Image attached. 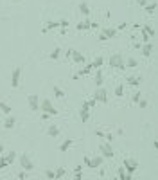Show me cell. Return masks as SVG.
Returning <instances> with one entry per match:
<instances>
[{"mask_svg": "<svg viewBox=\"0 0 158 180\" xmlns=\"http://www.w3.org/2000/svg\"><path fill=\"white\" fill-rule=\"evenodd\" d=\"M99 153H101L102 158H113L115 157V151H113V148H112L110 142H102L99 146Z\"/></svg>", "mask_w": 158, "mask_h": 180, "instance_id": "6da1fadb", "label": "cell"}, {"mask_svg": "<svg viewBox=\"0 0 158 180\" xmlns=\"http://www.w3.org/2000/svg\"><path fill=\"white\" fill-rule=\"evenodd\" d=\"M110 65H112V69H117V70H124L126 69V63H124V58L120 54H113L110 58Z\"/></svg>", "mask_w": 158, "mask_h": 180, "instance_id": "7a4b0ae2", "label": "cell"}, {"mask_svg": "<svg viewBox=\"0 0 158 180\" xmlns=\"http://www.w3.org/2000/svg\"><path fill=\"white\" fill-rule=\"evenodd\" d=\"M40 108H42V112H47L49 115H58V110H56V106L52 104L50 99H43L42 104H40Z\"/></svg>", "mask_w": 158, "mask_h": 180, "instance_id": "3957f363", "label": "cell"}, {"mask_svg": "<svg viewBox=\"0 0 158 180\" xmlns=\"http://www.w3.org/2000/svg\"><path fill=\"white\" fill-rule=\"evenodd\" d=\"M122 168L126 169V173L133 175V173L139 169V162H136L135 158H124V162H122Z\"/></svg>", "mask_w": 158, "mask_h": 180, "instance_id": "277c9868", "label": "cell"}, {"mask_svg": "<svg viewBox=\"0 0 158 180\" xmlns=\"http://www.w3.org/2000/svg\"><path fill=\"white\" fill-rule=\"evenodd\" d=\"M20 166H22L24 171H31V169H34V162L31 160V157L27 155V153H22V155H20Z\"/></svg>", "mask_w": 158, "mask_h": 180, "instance_id": "5b68a950", "label": "cell"}, {"mask_svg": "<svg viewBox=\"0 0 158 180\" xmlns=\"http://www.w3.org/2000/svg\"><path fill=\"white\" fill-rule=\"evenodd\" d=\"M67 58H68V59L72 58L75 63H85V54H81L79 51H68V52H67Z\"/></svg>", "mask_w": 158, "mask_h": 180, "instance_id": "8992f818", "label": "cell"}, {"mask_svg": "<svg viewBox=\"0 0 158 180\" xmlns=\"http://www.w3.org/2000/svg\"><path fill=\"white\" fill-rule=\"evenodd\" d=\"M93 99L95 101H99V103H108V94H106V90L102 88V86H99L97 88V92H95V96H93Z\"/></svg>", "mask_w": 158, "mask_h": 180, "instance_id": "52a82bcc", "label": "cell"}, {"mask_svg": "<svg viewBox=\"0 0 158 180\" xmlns=\"http://www.w3.org/2000/svg\"><path fill=\"white\" fill-rule=\"evenodd\" d=\"M27 103H29V108H31L32 112H38V110H40V99H38L36 94H32V96L27 97Z\"/></svg>", "mask_w": 158, "mask_h": 180, "instance_id": "ba28073f", "label": "cell"}, {"mask_svg": "<svg viewBox=\"0 0 158 180\" xmlns=\"http://www.w3.org/2000/svg\"><path fill=\"white\" fill-rule=\"evenodd\" d=\"M20 76H22V67H16L15 72H13V78H11V86L13 88H16L20 85Z\"/></svg>", "mask_w": 158, "mask_h": 180, "instance_id": "9c48e42d", "label": "cell"}, {"mask_svg": "<svg viewBox=\"0 0 158 180\" xmlns=\"http://www.w3.org/2000/svg\"><path fill=\"white\" fill-rule=\"evenodd\" d=\"M79 117H81V121H83V123H86L88 119H90V106H88L86 103L83 104V108H81V112H79Z\"/></svg>", "mask_w": 158, "mask_h": 180, "instance_id": "30bf717a", "label": "cell"}, {"mask_svg": "<svg viewBox=\"0 0 158 180\" xmlns=\"http://www.w3.org/2000/svg\"><path fill=\"white\" fill-rule=\"evenodd\" d=\"M15 124H16V119H15V115H5V121H4V128L5 130H13L15 128Z\"/></svg>", "mask_w": 158, "mask_h": 180, "instance_id": "8fae6325", "label": "cell"}, {"mask_svg": "<svg viewBox=\"0 0 158 180\" xmlns=\"http://www.w3.org/2000/svg\"><path fill=\"white\" fill-rule=\"evenodd\" d=\"M102 160H104V158H102L101 155H95L93 158H90V166H88V168H90V169H97L99 166L102 164Z\"/></svg>", "mask_w": 158, "mask_h": 180, "instance_id": "7c38bea8", "label": "cell"}, {"mask_svg": "<svg viewBox=\"0 0 158 180\" xmlns=\"http://www.w3.org/2000/svg\"><path fill=\"white\" fill-rule=\"evenodd\" d=\"M47 135L52 137V139H56V137L59 135V128H58L56 124H50V126H49V130H47Z\"/></svg>", "mask_w": 158, "mask_h": 180, "instance_id": "4fadbf2b", "label": "cell"}, {"mask_svg": "<svg viewBox=\"0 0 158 180\" xmlns=\"http://www.w3.org/2000/svg\"><path fill=\"white\" fill-rule=\"evenodd\" d=\"M0 112H2L4 115H11L13 114V108L7 104V103H4V101H0Z\"/></svg>", "mask_w": 158, "mask_h": 180, "instance_id": "5bb4252c", "label": "cell"}, {"mask_svg": "<svg viewBox=\"0 0 158 180\" xmlns=\"http://www.w3.org/2000/svg\"><path fill=\"white\" fill-rule=\"evenodd\" d=\"M72 144H74V141H72V139H67V141H63V142L59 144V151H61V153L68 151V148H70Z\"/></svg>", "mask_w": 158, "mask_h": 180, "instance_id": "9a60e30c", "label": "cell"}, {"mask_svg": "<svg viewBox=\"0 0 158 180\" xmlns=\"http://www.w3.org/2000/svg\"><path fill=\"white\" fill-rule=\"evenodd\" d=\"M117 171H119V178H117V180H131V175H129V173H126L124 168H119Z\"/></svg>", "mask_w": 158, "mask_h": 180, "instance_id": "2e32d148", "label": "cell"}, {"mask_svg": "<svg viewBox=\"0 0 158 180\" xmlns=\"http://www.w3.org/2000/svg\"><path fill=\"white\" fill-rule=\"evenodd\" d=\"M79 13H81V15H85V16H88V15H90V5H88L86 2H81L79 4Z\"/></svg>", "mask_w": 158, "mask_h": 180, "instance_id": "e0dca14e", "label": "cell"}, {"mask_svg": "<svg viewBox=\"0 0 158 180\" xmlns=\"http://www.w3.org/2000/svg\"><path fill=\"white\" fill-rule=\"evenodd\" d=\"M140 81H142V78H139V76H129V78L126 79V83H128V85H133V86L140 85Z\"/></svg>", "mask_w": 158, "mask_h": 180, "instance_id": "ac0fdd59", "label": "cell"}, {"mask_svg": "<svg viewBox=\"0 0 158 180\" xmlns=\"http://www.w3.org/2000/svg\"><path fill=\"white\" fill-rule=\"evenodd\" d=\"M67 175V168H58L56 171H54V180H59V178H63Z\"/></svg>", "mask_w": 158, "mask_h": 180, "instance_id": "d6986e66", "label": "cell"}, {"mask_svg": "<svg viewBox=\"0 0 158 180\" xmlns=\"http://www.w3.org/2000/svg\"><path fill=\"white\" fill-rule=\"evenodd\" d=\"M102 34H104L108 40H112V38L117 34V29H112V27H110V29H104V31H102Z\"/></svg>", "mask_w": 158, "mask_h": 180, "instance_id": "ffe728a7", "label": "cell"}, {"mask_svg": "<svg viewBox=\"0 0 158 180\" xmlns=\"http://www.w3.org/2000/svg\"><path fill=\"white\" fill-rule=\"evenodd\" d=\"M151 52H153V45H151V43H146V45L142 47V54H144V56H151Z\"/></svg>", "mask_w": 158, "mask_h": 180, "instance_id": "44dd1931", "label": "cell"}, {"mask_svg": "<svg viewBox=\"0 0 158 180\" xmlns=\"http://www.w3.org/2000/svg\"><path fill=\"white\" fill-rule=\"evenodd\" d=\"M4 158L7 160V164H13V162H15V158H16V153L15 151H9L7 155H4Z\"/></svg>", "mask_w": 158, "mask_h": 180, "instance_id": "7402d4cb", "label": "cell"}, {"mask_svg": "<svg viewBox=\"0 0 158 180\" xmlns=\"http://www.w3.org/2000/svg\"><path fill=\"white\" fill-rule=\"evenodd\" d=\"M92 69H93V67H92V63H90V65H86V67H85V69H81V70L77 72V76H79V78H81V76H86V74H88V72H90V70H92Z\"/></svg>", "mask_w": 158, "mask_h": 180, "instance_id": "603a6c76", "label": "cell"}, {"mask_svg": "<svg viewBox=\"0 0 158 180\" xmlns=\"http://www.w3.org/2000/svg\"><path fill=\"white\" fill-rule=\"evenodd\" d=\"M90 24H92V22H88V20H85V22H79V24H77V31L90 29Z\"/></svg>", "mask_w": 158, "mask_h": 180, "instance_id": "cb8c5ba5", "label": "cell"}, {"mask_svg": "<svg viewBox=\"0 0 158 180\" xmlns=\"http://www.w3.org/2000/svg\"><path fill=\"white\" fill-rule=\"evenodd\" d=\"M144 31H146L147 32V34H149V38H155V34H156V31L153 29V27H151V25H144V27H142Z\"/></svg>", "mask_w": 158, "mask_h": 180, "instance_id": "d4e9b609", "label": "cell"}, {"mask_svg": "<svg viewBox=\"0 0 158 180\" xmlns=\"http://www.w3.org/2000/svg\"><path fill=\"white\" fill-rule=\"evenodd\" d=\"M102 63H104V59H102V58L99 56V58H95V61L92 63V67H93V69H101V67H102Z\"/></svg>", "mask_w": 158, "mask_h": 180, "instance_id": "484cf974", "label": "cell"}, {"mask_svg": "<svg viewBox=\"0 0 158 180\" xmlns=\"http://www.w3.org/2000/svg\"><path fill=\"white\" fill-rule=\"evenodd\" d=\"M115 96H117V97H122V96H124V85H117Z\"/></svg>", "mask_w": 158, "mask_h": 180, "instance_id": "4316f807", "label": "cell"}, {"mask_svg": "<svg viewBox=\"0 0 158 180\" xmlns=\"http://www.w3.org/2000/svg\"><path fill=\"white\" fill-rule=\"evenodd\" d=\"M95 83H97V86H102V72H101V69L97 70V74H95Z\"/></svg>", "mask_w": 158, "mask_h": 180, "instance_id": "83f0119b", "label": "cell"}, {"mask_svg": "<svg viewBox=\"0 0 158 180\" xmlns=\"http://www.w3.org/2000/svg\"><path fill=\"white\" fill-rule=\"evenodd\" d=\"M59 54H61V49H59V47H56V49H54V51L50 52V59H58V58H59Z\"/></svg>", "mask_w": 158, "mask_h": 180, "instance_id": "f1b7e54d", "label": "cell"}, {"mask_svg": "<svg viewBox=\"0 0 158 180\" xmlns=\"http://www.w3.org/2000/svg\"><path fill=\"white\" fill-rule=\"evenodd\" d=\"M7 160H5V158H4V153H2V155H0V169H4V168H7Z\"/></svg>", "mask_w": 158, "mask_h": 180, "instance_id": "f546056e", "label": "cell"}, {"mask_svg": "<svg viewBox=\"0 0 158 180\" xmlns=\"http://www.w3.org/2000/svg\"><path fill=\"white\" fill-rule=\"evenodd\" d=\"M54 94H56L58 97H65V92L59 88V86H54Z\"/></svg>", "mask_w": 158, "mask_h": 180, "instance_id": "4dcf8cb0", "label": "cell"}, {"mask_svg": "<svg viewBox=\"0 0 158 180\" xmlns=\"http://www.w3.org/2000/svg\"><path fill=\"white\" fill-rule=\"evenodd\" d=\"M155 9H156V4H149V5H146V11L149 13V15H153Z\"/></svg>", "mask_w": 158, "mask_h": 180, "instance_id": "1f68e13d", "label": "cell"}, {"mask_svg": "<svg viewBox=\"0 0 158 180\" xmlns=\"http://www.w3.org/2000/svg\"><path fill=\"white\" fill-rule=\"evenodd\" d=\"M45 177L49 180H54V169H45Z\"/></svg>", "mask_w": 158, "mask_h": 180, "instance_id": "d6a6232c", "label": "cell"}, {"mask_svg": "<svg viewBox=\"0 0 158 180\" xmlns=\"http://www.w3.org/2000/svg\"><path fill=\"white\" fill-rule=\"evenodd\" d=\"M140 97H142V94H140V92H135L131 99H133V103H139V101H140Z\"/></svg>", "mask_w": 158, "mask_h": 180, "instance_id": "836d02e7", "label": "cell"}, {"mask_svg": "<svg viewBox=\"0 0 158 180\" xmlns=\"http://www.w3.org/2000/svg\"><path fill=\"white\" fill-rule=\"evenodd\" d=\"M126 63H128V67H136V59L135 58H128Z\"/></svg>", "mask_w": 158, "mask_h": 180, "instance_id": "e575fe53", "label": "cell"}, {"mask_svg": "<svg viewBox=\"0 0 158 180\" xmlns=\"http://www.w3.org/2000/svg\"><path fill=\"white\" fill-rule=\"evenodd\" d=\"M142 40H144V42H149V40H151V38H149V34H147V32L144 31V29H142Z\"/></svg>", "mask_w": 158, "mask_h": 180, "instance_id": "d590c367", "label": "cell"}, {"mask_svg": "<svg viewBox=\"0 0 158 180\" xmlns=\"http://www.w3.org/2000/svg\"><path fill=\"white\" fill-rule=\"evenodd\" d=\"M104 139H106V142H112L113 141V135H112V133H104Z\"/></svg>", "mask_w": 158, "mask_h": 180, "instance_id": "8d00e7d4", "label": "cell"}, {"mask_svg": "<svg viewBox=\"0 0 158 180\" xmlns=\"http://www.w3.org/2000/svg\"><path fill=\"white\" fill-rule=\"evenodd\" d=\"M83 162H85V166L88 168V166H90V157H88V155H85V157H83Z\"/></svg>", "mask_w": 158, "mask_h": 180, "instance_id": "74e56055", "label": "cell"}, {"mask_svg": "<svg viewBox=\"0 0 158 180\" xmlns=\"http://www.w3.org/2000/svg\"><path fill=\"white\" fill-rule=\"evenodd\" d=\"M59 27H68V22H67V20H59Z\"/></svg>", "mask_w": 158, "mask_h": 180, "instance_id": "f35d334b", "label": "cell"}, {"mask_svg": "<svg viewBox=\"0 0 158 180\" xmlns=\"http://www.w3.org/2000/svg\"><path fill=\"white\" fill-rule=\"evenodd\" d=\"M139 104H140V108H146V106H147V101H146V99H140Z\"/></svg>", "mask_w": 158, "mask_h": 180, "instance_id": "ab89813d", "label": "cell"}, {"mask_svg": "<svg viewBox=\"0 0 158 180\" xmlns=\"http://www.w3.org/2000/svg\"><path fill=\"white\" fill-rule=\"evenodd\" d=\"M95 103H97V101H95V99H88V101H86V104L90 106V108H92V106H95Z\"/></svg>", "mask_w": 158, "mask_h": 180, "instance_id": "60d3db41", "label": "cell"}, {"mask_svg": "<svg viewBox=\"0 0 158 180\" xmlns=\"http://www.w3.org/2000/svg\"><path fill=\"white\" fill-rule=\"evenodd\" d=\"M74 178L75 180H83V173H74Z\"/></svg>", "mask_w": 158, "mask_h": 180, "instance_id": "b9f144b4", "label": "cell"}, {"mask_svg": "<svg viewBox=\"0 0 158 180\" xmlns=\"http://www.w3.org/2000/svg\"><path fill=\"white\" fill-rule=\"evenodd\" d=\"M95 135L101 137V139H104V131H101V130H95Z\"/></svg>", "mask_w": 158, "mask_h": 180, "instance_id": "7bdbcfd3", "label": "cell"}, {"mask_svg": "<svg viewBox=\"0 0 158 180\" xmlns=\"http://www.w3.org/2000/svg\"><path fill=\"white\" fill-rule=\"evenodd\" d=\"M74 173H83V166H75V168H74Z\"/></svg>", "mask_w": 158, "mask_h": 180, "instance_id": "ee69618b", "label": "cell"}, {"mask_svg": "<svg viewBox=\"0 0 158 180\" xmlns=\"http://www.w3.org/2000/svg\"><path fill=\"white\" fill-rule=\"evenodd\" d=\"M25 177H27V171H22V173H18V178H20V180H24Z\"/></svg>", "mask_w": 158, "mask_h": 180, "instance_id": "f6af8a7d", "label": "cell"}, {"mask_svg": "<svg viewBox=\"0 0 158 180\" xmlns=\"http://www.w3.org/2000/svg\"><path fill=\"white\" fill-rule=\"evenodd\" d=\"M99 40H101V42H106L108 38H106V36H104V34H102V32H101V34H99Z\"/></svg>", "mask_w": 158, "mask_h": 180, "instance_id": "bcb514c9", "label": "cell"}, {"mask_svg": "<svg viewBox=\"0 0 158 180\" xmlns=\"http://www.w3.org/2000/svg\"><path fill=\"white\" fill-rule=\"evenodd\" d=\"M49 117H50V115L47 114V112H43V114H42V119H43V121H45V119H49Z\"/></svg>", "mask_w": 158, "mask_h": 180, "instance_id": "7dc6e473", "label": "cell"}, {"mask_svg": "<svg viewBox=\"0 0 158 180\" xmlns=\"http://www.w3.org/2000/svg\"><path fill=\"white\" fill-rule=\"evenodd\" d=\"M128 27V24H119V27H117V29H126Z\"/></svg>", "mask_w": 158, "mask_h": 180, "instance_id": "c3c4849f", "label": "cell"}, {"mask_svg": "<svg viewBox=\"0 0 158 180\" xmlns=\"http://www.w3.org/2000/svg\"><path fill=\"white\" fill-rule=\"evenodd\" d=\"M136 2H139L140 5H147V2H146V0H136Z\"/></svg>", "mask_w": 158, "mask_h": 180, "instance_id": "681fc988", "label": "cell"}, {"mask_svg": "<svg viewBox=\"0 0 158 180\" xmlns=\"http://www.w3.org/2000/svg\"><path fill=\"white\" fill-rule=\"evenodd\" d=\"M2 153H4V146L0 144V155H2Z\"/></svg>", "mask_w": 158, "mask_h": 180, "instance_id": "f907efd6", "label": "cell"}]
</instances>
